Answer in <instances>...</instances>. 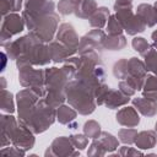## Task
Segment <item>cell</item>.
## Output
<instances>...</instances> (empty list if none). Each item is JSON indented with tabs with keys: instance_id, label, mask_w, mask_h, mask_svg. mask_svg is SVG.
Wrapping results in <instances>:
<instances>
[{
	"instance_id": "obj_1",
	"label": "cell",
	"mask_w": 157,
	"mask_h": 157,
	"mask_svg": "<svg viewBox=\"0 0 157 157\" xmlns=\"http://www.w3.org/2000/svg\"><path fill=\"white\" fill-rule=\"evenodd\" d=\"M58 39L64 42L66 45H69V48L72 52H75L78 39H77V37H76V34L74 32V28L70 25H63L60 27V31H59V34H58Z\"/></svg>"
},
{
	"instance_id": "obj_2",
	"label": "cell",
	"mask_w": 157,
	"mask_h": 157,
	"mask_svg": "<svg viewBox=\"0 0 157 157\" xmlns=\"http://www.w3.org/2000/svg\"><path fill=\"white\" fill-rule=\"evenodd\" d=\"M117 120H118L121 125H126V126H135V125H137L139 121H140L139 115L136 114V112H135L131 107H128V108L121 109V110L117 114Z\"/></svg>"
},
{
	"instance_id": "obj_3",
	"label": "cell",
	"mask_w": 157,
	"mask_h": 157,
	"mask_svg": "<svg viewBox=\"0 0 157 157\" xmlns=\"http://www.w3.org/2000/svg\"><path fill=\"white\" fill-rule=\"evenodd\" d=\"M135 142L140 148H151L156 144V135L153 131H142L137 135Z\"/></svg>"
},
{
	"instance_id": "obj_4",
	"label": "cell",
	"mask_w": 157,
	"mask_h": 157,
	"mask_svg": "<svg viewBox=\"0 0 157 157\" xmlns=\"http://www.w3.org/2000/svg\"><path fill=\"white\" fill-rule=\"evenodd\" d=\"M134 104L137 105V109L144 114V115H153L157 112V104L153 103L152 101H146V99H134Z\"/></svg>"
},
{
	"instance_id": "obj_5",
	"label": "cell",
	"mask_w": 157,
	"mask_h": 157,
	"mask_svg": "<svg viewBox=\"0 0 157 157\" xmlns=\"http://www.w3.org/2000/svg\"><path fill=\"white\" fill-rule=\"evenodd\" d=\"M70 141L71 140H67L65 137H59L56 139L53 145H52V148L54 150V155H70L71 152V145H70Z\"/></svg>"
},
{
	"instance_id": "obj_6",
	"label": "cell",
	"mask_w": 157,
	"mask_h": 157,
	"mask_svg": "<svg viewBox=\"0 0 157 157\" xmlns=\"http://www.w3.org/2000/svg\"><path fill=\"white\" fill-rule=\"evenodd\" d=\"M110 94H112V97L105 96V98H104V99H107V101H105V104H107L108 107H110V108L119 107V105H121V104H124V103H126V102L129 101L128 96H126V94H121L120 92L110 91Z\"/></svg>"
},
{
	"instance_id": "obj_7",
	"label": "cell",
	"mask_w": 157,
	"mask_h": 157,
	"mask_svg": "<svg viewBox=\"0 0 157 157\" xmlns=\"http://www.w3.org/2000/svg\"><path fill=\"white\" fill-rule=\"evenodd\" d=\"M98 141L101 142V145H102V147L104 148L105 152L107 151H113L118 147V140L113 135L107 134V132H103Z\"/></svg>"
},
{
	"instance_id": "obj_8",
	"label": "cell",
	"mask_w": 157,
	"mask_h": 157,
	"mask_svg": "<svg viewBox=\"0 0 157 157\" xmlns=\"http://www.w3.org/2000/svg\"><path fill=\"white\" fill-rule=\"evenodd\" d=\"M125 45V39L123 36H115V37H110V38H107L104 40V47L110 49V50H117V49H120Z\"/></svg>"
},
{
	"instance_id": "obj_9",
	"label": "cell",
	"mask_w": 157,
	"mask_h": 157,
	"mask_svg": "<svg viewBox=\"0 0 157 157\" xmlns=\"http://www.w3.org/2000/svg\"><path fill=\"white\" fill-rule=\"evenodd\" d=\"M108 15H109V12H108V10L105 7L99 9L97 11V13L91 18V25L94 26V27H98V28L103 27L104 23H105V18L108 17Z\"/></svg>"
},
{
	"instance_id": "obj_10",
	"label": "cell",
	"mask_w": 157,
	"mask_h": 157,
	"mask_svg": "<svg viewBox=\"0 0 157 157\" xmlns=\"http://www.w3.org/2000/svg\"><path fill=\"white\" fill-rule=\"evenodd\" d=\"M75 112L72 109H70L69 107H60L59 112H58V117H59V120L60 123L63 124H67L70 123L74 118H75Z\"/></svg>"
},
{
	"instance_id": "obj_11",
	"label": "cell",
	"mask_w": 157,
	"mask_h": 157,
	"mask_svg": "<svg viewBox=\"0 0 157 157\" xmlns=\"http://www.w3.org/2000/svg\"><path fill=\"white\" fill-rule=\"evenodd\" d=\"M119 137L124 144H132L136 141L137 132L134 129H123L119 131Z\"/></svg>"
},
{
	"instance_id": "obj_12",
	"label": "cell",
	"mask_w": 157,
	"mask_h": 157,
	"mask_svg": "<svg viewBox=\"0 0 157 157\" xmlns=\"http://www.w3.org/2000/svg\"><path fill=\"white\" fill-rule=\"evenodd\" d=\"M94 9H96V2H94L93 0H85V1L81 4V6L77 7V10H80V12L83 11V12L80 15V17H87V16H90V15L93 12ZM80 12H77L76 15L78 16Z\"/></svg>"
},
{
	"instance_id": "obj_13",
	"label": "cell",
	"mask_w": 157,
	"mask_h": 157,
	"mask_svg": "<svg viewBox=\"0 0 157 157\" xmlns=\"http://www.w3.org/2000/svg\"><path fill=\"white\" fill-rule=\"evenodd\" d=\"M85 134L88 137H93V139L98 137V135H99V125L93 120L86 123L85 124Z\"/></svg>"
},
{
	"instance_id": "obj_14",
	"label": "cell",
	"mask_w": 157,
	"mask_h": 157,
	"mask_svg": "<svg viewBox=\"0 0 157 157\" xmlns=\"http://www.w3.org/2000/svg\"><path fill=\"white\" fill-rule=\"evenodd\" d=\"M132 45H134L135 50H137L142 55H146L150 50V45L147 44V42L144 38H135L132 40Z\"/></svg>"
},
{
	"instance_id": "obj_15",
	"label": "cell",
	"mask_w": 157,
	"mask_h": 157,
	"mask_svg": "<svg viewBox=\"0 0 157 157\" xmlns=\"http://www.w3.org/2000/svg\"><path fill=\"white\" fill-rule=\"evenodd\" d=\"M146 66L148 70H152L157 74V53L151 50L148 54H146Z\"/></svg>"
},
{
	"instance_id": "obj_16",
	"label": "cell",
	"mask_w": 157,
	"mask_h": 157,
	"mask_svg": "<svg viewBox=\"0 0 157 157\" xmlns=\"http://www.w3.org/2000/svg\"><path fill=\"white\" fill-rule=\"evenodd\" d=\"M108 29L110 34H119L121 32V25L119 22V20H117V17H110L109 22H108Z\"/></svg>"
},
{
	"instance_id": "obj_17",
	"label": "cell",
	"mask_w": 157,
	"mask_h": 157,
	"mask_svg": "<svg viewBox=\"0 0 157 157\" xmlns=\"http://www.w3.org/2000/svg\"><path fill=\"white\" fill-rule=\"evenodd\" d=\"M70 140H71V142H72L77 148H80V150L85 148L86 145H87V137H85L83 135H72Z\"/></svg>"
},
{
	"instance_id": "obj_18",
	"label": "cell",
	"mask_w": 157,
	"mask_h": 157,
	"mask_svg": "<svg viewBox=\"0 0 157 157\" xmlns=\"http://www.w3.org/2000/svg\"><path fill=\"white\" fill-rule=\"evenodd\" d=\"M59 10H60V12L61 13H70V12H72L74 10H75V5H74V2L72 1H69V0H63L61 2H60V5H59Z\"/></svg>"
},
{
	"instance_id": "obj_19",
	"label": "cell",
	"mask_w": 157,
	"mask_h": 157,
	"mask_svg": "<svg viewBox=\"0 0 157 157\" xmlns=\"http://www.w3.org/2000/svg\"><path fill=\"white\" fill-rule=\"evenodd\" d=\"M115 10H124V9H130L131 7V0H117L114 5Z\"/></svg>"
},
{
	"instance_id": "obj_20",
	"label": "cell",
	"mask_w": 157,
	"mask_h": 157,
	"mask_svg": "<svg viewBox=\"0 0 157 157\" xmlns=\"http://www.w3.org/2000/svg\"><path fill=\"white\" fill-rule=\"evenodd\" d=\"M120 153L121 155H141V152H139L136 150H132L131 147H121Z\"/></svg>"
},
{
	"instance_id": "obj_21",
	"label": "cell",
	"mask_w": 157,
	"mask_h": 157,
	"mask_svg": "<svg viewBox=\"0 0 157 157\" xmlns=\"http://www.w3.org/2000/svg\"><path fill=\"white\" fill-rule=\"evenodd\" d=\"M152 38L155 39V47L157 48V31H156V32H153V34H152Z\"/></svg>"
},
{
	"instance_id": "obj_22",
	"label": "cell",
	"mask_w": 157,
	"mask_h": 157,
	"mask_svg": "<svg viewBox=\"0 0 157 157\" xmlns=\"http://www.w3.org/2000/svg\"><path fill=\"white\" fill-rule=\"evenodd\" d=\"M156 130H157V124H156Z\"/></svg>"
}]
</instances>
